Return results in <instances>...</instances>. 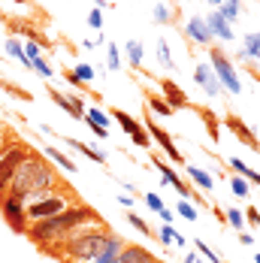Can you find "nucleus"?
<instances>
[{
  "instance_id": "29",
  "label": "nucleus",
  "mask_w": 260,
  "mask_h": 263,
  "mask_svg": "<svg viewBox=\"0 0 260 263\" xmlns=\"http://www.w3.org/2000/svg\"><path fill=\"white\" fill-rule=\"evenodd\" d=\"M91 76H94V67H88V64H79L76 73H73V79H79V82H88Z\"/></svg>"
},
{
  "instance_id": "41",
  "label": "nucleus",
  "mask_w": 260,
  "mask_h": 263,
  "mask_svg": "<svg viewBox=\"0 0 260 263\" xmlns=\"http://www.w3.org/2000/svg\"><path fill=\"white\" fill-rule=\"evenodd\" d=\"M188 263H200V257H197V254H191V257H188Z\"/></svg>"
},
{
  "instance_id": "19",
  "label": "nucleus",
  "mask_w": 260,
  "mask_h": 263,
  "mask_svg": "<svg viewBox=\"0 0 260 263\" xmlns=\"http://www.w3.org/2000/svg\"><path fill=\"white\" fill-rule=\"evenodd\" d=\"M70 148H76V152H82V155H88L91 160H97V163H106V155H100V152H94V148H88L85 142H79V139H64Z\"/></svg>"
},
{
  "instance_id": "10",
  "label": "nucleus",
  "mask_w": 260,
  "mask_h": 263,
  "mask_svg": "<svg viewBox=\"0 0 260 263\" xmlns=\"http://www.w3.org/2000/svg\"><path fill=\"white\" fill-rule=\"evenodd\" d=\"M227 127H230V130L236 133V139H239V142H245L248 148H254V152H260L257 136H254V133L248 130L245 124H242V118H236V115H227Z\"/></svg>"
},
{
  "instance_id": "1",
  "label": "nucleus",
  "mask_w": 260,
  "mask_h": 263,
  "mask_svg": "<svg viewBox=\"0 0 260 263\" xmlns=\"http://www.w3.org/2000/svg\"><path fill=\"white\" fill-rule=\"evenodd\" d=\"M94 221H97V212L91 209V206H82V203H79V206H70V209L58 212L52 218L33 221V224L27 227V239H33L43 251H49L54 245H61L73 230L85 227V224H94Z\"/></svg>"
},
{
  "instance_id": "3",
  "label": "nucleus",
  "mask_w": 260,
  "mask_h": 263,
  "mask_svg": "<svg viewBox=\"0 0 260 263\" xmlns=\"http://www.w3.org/2000/svg\"><path fill=\"white\" fill-rule=\"evenodd\" d=\"M27 148L25 142H9L0 155V200H3V191H9V182L15 176V170L22 166V160L27 158Z\"/></svg>"
},
{
  "instance_id": "7",
  "label": "nucleus",
  "mask_w": 260,
  "mask_h": 263,
  "mask_svg": "<svg viewBox=\"0 0 260 263\" xmlns=\"http://www.w3.org/2000/svg\"><path fill=\"white\" fill-rule=\"evenodd\" d=\"M112 118H118V124L124 127V133L133 136V142H136L139 148H145V145H148V136H145V130H142V124H136L124 109H112Z\"/></svg>"
},
{
  "instance_id": "14",
  "label": "nucleus",
  "mask_w": 260,
  "mask_h": 263,
  "mask_svg": "<svg viewBox=\"0 0 260 263\" xmlns=\"http://www.w3.org/2000/svg\"><path fill=\"white\" fill-rule=\"evenodd\" d=\"M184 30H188V36H191V40H197L200 46H209V43H212V33H209V25L203 22V18H197V15H194V18L188 22V27H184Z\"/></svg>"
},
{
  "instance_id": "37",
  "label": "nucleus",
  "mask_w": 260,
  "mask_h": 263,
  "mask_svg": "<svg viewBox=\"0 0 260 263\" xmlns=\"http://www.w3.org/2000/svg\"><path fill=\"white\" fill-rule=\"evenodd\" d=\"M109 67H112V70L121 67V61H118V49H115V46H109Z\"/></svg>"
},
{
  "instance_id": "8",
  "label": "nucleus",
  "mask_w": 260,
  "mask_h": 263,
  "mask_svg": "<svg viewBox=\"0 0 260 263\" xmlns=\"http://www.w3.org/2000/svg\"><path fill=\"white\" fill-rule=\"evenodd\" d=\"M160 91H163V97H166V106L176 112V109H194L191 106V100L184 97V91L176 85V82H170V79H163L160 82Z\"/></svg>"
},
{
  "instance_id": "35",
  "label": "nucleus",
  "mask_w": 260,
  "mask_h": 263,
  "mask_svg": "<svg viewBox=\"0 0 260 263\" xmlns=\"http://www.w3.org/2000/svg\"><path fill=\"white\" fill-rule=\"evenodd\" d=\"M170 15H173V12H170V6H163V3L155 9V18H157V22H170Z\"/></svg>"
},
{
  "instance_id": "21",
  "label": "nucleus",
  "mask_w": 260,
  "mask_h": 263,
  "mask_svg": "<svg viewBox=\"0 0 260 263\" xmlns=\"http://www.w3.org/2000/svg\"><path fill=\"white\" fill-rule=\"evenodd\" d=\"M218 15H221L224 22H233L236 15H239V0H224V3L218 6Z\"/></svg>"
},
{
  "instance_id": "34",
  "label": "nucleus",
  "mask_w": 260,
  "mask_h": 263,
  "mask_svg": "<svg viewBox=\"0 0 260 263\" xmlns=\"http://www.w3.org/2000/svg\"><path fill=\"white\" fill-rule=\"evenodd\" d=\"M248 191H251V187L242 182V179H233V194L236 197H248Z\"/></svg>"
},
{
  "instance_id": "11",
  "label": "nucleus",
  "mask_w": 260,
  "mask_h": 263,
  "mask_svg": "<svg viewBox=\"0 0 260 263\" xmlns=\"http://www.w3.org/2000/svg\"><path fill=\"white\" fill-rule=\"evenodd\" d=\"M194 79H197V85H203L212 97H218V94H221V82H218V76H215V70H212V67L200 64V67H197V73H194Z\"/></svg>"
},
{
  "instance_id": "18",
  "label": "nucleus",
  "mask_w": 260,
  "mask_h": 263,
  "mask_svg": "<svg viewBox=\"0 0 260 263\" xmlns=\"http://www.w3.org/2000/svg\"><path fill=\"white\" fill-rule=\"evenodd\" d=\"M239 54H242V58H260V33H248Z\"/></svg>"
},
{
  "instance_id": "30",
  "label": "nucleus",
  "mask_w": 260,
  "mask_h": 263,
  "mask_svg": "<svg viewBox=\"0 0 260 263\" xmlns=\"http://www.w3.org/2000/svg\"><path fill=\"white\" fill-rule=\"evenodd\" d=\"M130 218V224H133V227H136V230H142V233H145V236H152V227H148V221H142V218H139V215H127Z\"/></svg>"
},
{
  "instance_id": "25",
  "label": "nucleus",
  "mask_w": 260,
  "mask_h": 263,
  "mask_svg": "<svg viewBox=\"0 0 260 263\" xmlns=\"http://www.w3.org/2000/svg\"><path fill=\"white\" fill-rule=\"evenodd\" d=\"M145 106H152V109H155L157 115H163V118H166V115H173V109H170V106L163 103L160 97H152V91H148V103H145Z\"/></svg>"
},
{
  "instance_id": "33",
  "label": "nucleus",
  "mask_w": 260,
  "mask_h": 263,
  "mask_svg": "<svg viewBox=\"0 0 260 263\" xmlns=\"http://www.w3.org/2000/svg\"><path fill=\"white\" fill-rule=\"evenodd\" d=\"M142 200H145V206H148V209H155V212H160V209H163V203H160V197H155V194H145Z\"/></svg>"
},
{
  "instance_id": "4",
  "label": "nucleus",
  "mask_w": 260,
  "mask_h": 263,
  "mask_svg": "<svg viewBox=\"0 0 260 263\" xmlns=\"http://www.w3.org/2000/svg\"><path fill=\"white\" fill-rule=\"evenodd\" d=\"M67 191V187H64ZM46 194V197H40V200H33V203H25L27 209V221H43V218H52V215H58V212L67 209V194Z\"/></svg>"
},
{
  "instance_id": "27",
  "label": "nucleus",
  "mask_w": 260,
  "mask_h": 263,
  "mask_svg": "<svg viewBox=\"0 0 260 263\" xmlns=\"http://www.w3.org/2000/svg\"><path fill=\"white\" fill-rule=\"evenodd\" d=\"M157 58H160V64H163L166 70H176V67H173V58H170V49H166V43H163V40L157 43Z\"/></svg>"
},
{
  "instance_id": "31",
  "label": "nucleus",
  "mask_w": 260,
  "mask_h": 263,
  "mask_svg": "<svg viewBox=\"0 0 260 263\" xmlns=\"http://www.w3.org/2000/svg\"><path fill=\"white\" fill-rule=\"evenodd\" d=\"M179 215H182V218H188V221H194V218H197V209H194V206H191V203H179Z\"/></svg>"
},
{
  "instance_id": "16",
  "label": "nucleus",
  "mask_w": 260,
  "mask_h": 263,
  "mask_svg": "<svg viewBox=\"0 0 260 263\" xmlns=\"http://www.w3.org/2000/svg\"><path fill=\"white\" fill-rule=\"evenodd\" d=\"M155 166H157V170H160V173H163V179H166V182L173 184V187H176V191H179L182 197H194V191H191V187H188V184H184L182 179L176 176V173H173V166H166L163 160H155Z\"/></svg>"
},
{
  "instance_id": "13",
  "label": "nucleus",
  "mask_w": 260,
  "mask_h": 263,
  "mask_svg": "<svg viewBox=\"0 0 260 263\" xmlns=\"http://www.w3.org/2000/svg\"><path fill=\"white\" fill-rule=\"evenodd\" d=\"M49 97H52L61 109H67L73 118H85V106H82V100H76V97H67V94H61V91H54V88L49 91Z\"/></svg>"
},
{
  "instance_id": "9",
  "label": "nucleus",
  "mask_w": 260,
  "mask_h": 263,
  "mask_svg": "<svg viewBox=\"0 0 260 263\" xmlns=\"http://www.w3.org/2000/svg\"><path fill=\"white\" fill-rule=\"evenodd\" d=\"M145 124H148V133H152V136H155L157 142H160V148H163V152H166V155H170V158L176 160V163H182V155H179V148H176V145H173V139H170V133L163 130V127H160V124H155V121H152V118H148V121H145Z\"/></svg>"
},
{
  "instance_id": "40",
  "label": "nucleus",
  "mask_w": 260,
  "mask_h": 263,
  "mask_svg": "<svg viewBox=\"0 0 260 263\" xmlns=\"http://www.w3.org/2000/svg\"><path fill=\"white\" fill-rule=\"evenodd\" d=\"M9 142H3V133H0V155H3V148H6Z\"/></svg>"
},
{
  "instance_id": "32",
  "label": "nucleus",
  "mask_w": 260,
  "mask_h": 263,
  "mask_svg": "<svg viewBox=\"0 0 260 263\" xmlns=\"http://www.w3.org/2000/svg\"><path fill=\"white\" fill-rule=\"evenodd\" d=\"M33 70H36V73H40V76H46V79H49V76H52V67H49V64H46V61H43V58H36V61H33Z\"/></svg>"
},
{
  "instance_id": "42",
  "label": "nucleus",
  "mask_w": 260,
  "mask_h": 263,
  "mask_svg": "<svg viewBox=\"0 0 260 263\" xmlns=\"http://www.w3.org/2000/svg\"><path fill=\"white\" fill-rule=\"evenodd\" d=\"M209 3H212V6H221V3H224V0H209Z\"/></svg>"
},
{
  "instance_id": "43",
  "label": "nucleus",
  "mask_w": 260,
  "mask_h": 263,
  "mask_svg": "<svg viewBox=\"0 0 260 263\" xmlns=\"http://www.w3.org/2000/svg\"><path fill=\"white\" fill-rule=\"evenodd\" d=\"M0 22H6V15H3V12H0Z\"/></svg>"
},
{
  "instance_id": "45",
  "label": "nucleus",
  "mask_w": 260,
  "mask_h": 263,
  "mask_svg": "<svg viewBox=\"0 0 260 263\" xmlns=\"http://www.w3.org/2000/svg\"><path fill=\"white\" fill-rule=\"evenodd\" d=\"M15 3H25V0H15Z\"/></svg>"
},
{
  "instance_id": "36",
  "label": "nucleus",
  "mask_w": 260,
  "mask_h": 263,
  "mask_svg": "<svg viewBox=\"0 0 260 263\" xmlns=\"http://www.w3.org/2000/svg\"><path fill=\"white\" fill-rule=\"evenodd\" d=\"M25 46H27V49H25V54L30 58V61H36V58H40V46H36V43H30V40H27Z\"/></svg>"
},
{
  "instance_id": "15",
  "label": "nucleus",
  "mask_w": 260,
  "mask_h": 263,
  "mask_svg": "<svg viewBox=\"0 0 260 263\" xmlns=\"http://www.w3.org/2000/svg\"><path fill=\"white\" fill-rule=\"evenodd\" d=\"M206 25H209V33H212V36H221V40H233V27H230V22H224V18L218 15V9L209 15Z\"/></svg>"
},
{
  "instance_id": "12",
  "label": "nucleus",
  "mask_w": 260,
  "mask_h": 263,
  "mask_svg": "<svg viewBox=\"0 0 260 263\" xmlns=\"http://www.w3.org/2000/svg\"><path fill=\"white\" fill-rule=\"evenodd\" d=\"M115 263H155V257H152L145 248H139V245H124V248L118 251Z\"/></svg>"
},
{
  "instance_id": "38",
  "label": "nucleus",
  "mask_w": 260,
  "mask_h": 263,
  "mask_svg": "<svg viewBox=\"0 0 260 263\" xmlns=\"http://www.w3.org/2000/svg\"><path fill=\"white\" fill-rule=\"evenodd\" d=\"M88 25H91V27H100V25H103V15H100V9H94V12H91Z\"/></svg>"
},
{
  "instance_id": "20",
  "label": "nucleus",
  "mask_w": 260,
  "mask_h": 263,
  "mask_svg": "<svg viewBox=\"0 0 260 263\" xmlns=\"http://www.w3.org/2000/svg\"><path fill=\"white\" fill-rule=\"evenodd\" d=\"M46 158L54 160V163H58L61 170H67V173H73V170H76V163H73V160L67 158L64 152H58V148H49V152H46Z\"/></svg>"
},
{
  "instance_id": "5",
  "label": "nucleus",
  "mask_w": 260,
  "mask_h": 263,
  "mask_svg": "<svg viewBox=\"0 0 260 263\" xmlns=\"http://www.w3.org/2000/svg\"><path fill=\"white\" fill-rule=\"evenodd\" d=\"M209 58H212V70H215L218 82H221L230 94H239V91H242V85H239V76H236L233 64L227 61V54L221 52L218 46H212V49H209Z\"/></svg>"
},
{
  "instance_id": "44",
  "label": "nucleus",
  "mask_w": 260,
  "mask_h": 263,
  "mask_svg": "<svg viewBox=\"0 0 260 263\" xmlns=\"http://www.w3.org/2000/svg\"><path fill=\"white\" fill-rule=\"evenodd\" d=\"M254 263H260V254H257V257H254Z\"/></svg>"
},
{
  "instance_id": "22",
  "label": "nucleus",
  "mask_w": 260,
  "mask_h": 263,
  "mask_svg": "<svg viewBox=\"0 0 260 263\" xmlns=\"http://www.w3.org/2000/svg\"><path fill=\"white\" fill-rule=\"evenodd\" d=\"M127 58H130V67H136V70L142 67V46H139L136 40L127 43Z\"/></svg>"
},
{
  "instance_id": "26",
  "label": "nucleus",
  "mask_w": 260,
  "mask_h": 263,
  "mask_svg": "<svg viewBox=\"0 0 260 263\" xmlns=\"http://www.w3.org/2000/svg\"><path fill=\"white\" fill-rule=\"evenodd\" d=\"M224 218L233 224L236 230H245V218H242V212H239V209H227V212H224Z\"/></svg>"
},
{
  "instance_id": "17",
  "label": "nucleus",
  "mask_w": 260,
  "mask_h": 263,
  "mask_svg": "<svg viewBox=\"0 0 260 263\" xmlns=\"http://www.w3.org/2000/svg\"><path fill=\"white\" fill-rule=\"evenodd\" d=\"M194 112L203 118V124H206L209 136L218 142V139H221V133H218V118H215V112H212V109H206V106H194Z\"/></svg>"
},
{
  "instance_id": "6",
  "label": "nucleus",
  "mask_w": 260,
  "mask_h": 263,
  "mask_svg": "<svg viewBox=\"0 0 260 263\" xmlns=\"http://www.w3.org/2000/svg\"><path fill=\"white\" fill-rule=\"evenodd\" d=\"M0 212H3L6 224H9L15 233H27V209H25V203H22V200H15V197L3 194V200H0Z\"/></svg>"
},
{
  "instance_id": "24",
  "label": "nucleus",
  "mask_w": 260,
  "mask_h": 263,
  "mask_svg": "<svg viewBox=\"0 0 260 263\" xmlns=\"http://www.w3.org/2000/svg\"><path fill=\"white\" fill-rule=\"evenodd\" d=\"M188 176L200 184L203 191H209V187H212V176H209V173H203V170H197V166H188Z\"/></svg>"
},
{
  "instance_id": "23",
  "label": "nucleus",
  "mask_w": 260,
  "mask_h": 263,
  "mask_svg": "<svg viewBox=\"0 0 260 263\" xmlns=\"http://www.w3.org/2000/svg\"><path fill=\"white\" fill-rule=\"evenodd\" d=\"M230 166H233L236 173H239V176H245V179H251V182L254 184H260V173H254V170H251V166H245V163H242V160H230Z\"/></svg>"
},
{
  "instance_id": "39",
  "label": "nucleus",
  "mask_w": 260,
  "mask_h": 263,
  "mask_svg": "<svg viewBox=\"0 0 260 263\" xmlns=\"http://www.w3.org/2000/svg\"><path fill=\"white\" fill-rule=\"evenodd\" d=\"M248 221H251L254 227H260V212L257 209H248Z\"/></svg>"
},
{
  "instance_id": "28",
  "label": "nucleus",
  "mask_w": 260,
  "mask_h": 263,
  "mask_svg": "<svg viewBox=\"0 0 260 263\" xmlns=\"http://www.w3.org/2000/svg\"><path fill=\"white\" fill-rule=\"evenodd\" d=\"M160 242H163V245H170V242H182V236H179L170 224H163V227H160Z\"/></svg>"
},
{
  "instance_id": "2",
  "label": "nucleus",
  "mask_w": 260,
  "mask_h": 263,
  "mask_svg": "<svg viewBox=\"0 0 260 263\" xmlns=\"http://www.w3.org/2000/svg\"><path fill=\"white\" fill-rule=\"evenodd\" d=\"M106 239H109V233H103V230H82L79 227L61 245L49 248V254H54V257H61L67 263H85V260H94L103 251Z\"/></svg>"
}]
</instances>
